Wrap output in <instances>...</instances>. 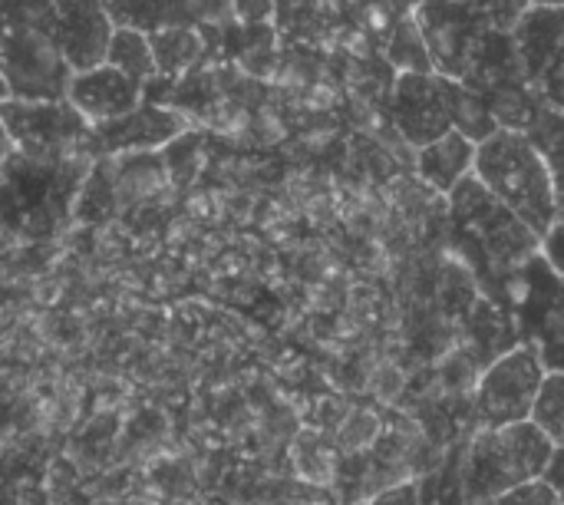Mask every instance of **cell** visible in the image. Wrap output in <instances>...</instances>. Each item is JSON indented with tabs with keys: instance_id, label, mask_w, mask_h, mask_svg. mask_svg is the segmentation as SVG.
<instances>
[{
	"instance_id": "obj_1",
	"label": "cell",
	"mask_w": 564,
	"mask_h": 505,
	"mask_svg": "<svg viewBox=\"0 0 564 505\" xmlns=\"http://www.w3.org/2000/svg\"><path fill=\"white\" fill-rule=\"evenodd\" d=\"M446 235L453 255L473 268L482 294L502 304H509L519 271L542 251V235L502 205L476 172L446 195Z\"/></svg>"
},
{
	"instance_id": "obj_2",
	"label": "cell",
	"mask_w": 564,
	"mask_h": 505,
	"mask_svg": "<svg viewBox=\"0 0 564 505\" xmlns=\"http://www.w3.org/2000/svg\"><path fill=\"white\" fill-rule=\"evenodd\" d=\"M473 172L502 205H509L542 238L562 218L552 172L539 146L529 139V132L496 129L489 139L479 142Z\"/></svg>"
},
{
	"instance_id": "obj_3",
	"label": "cell",
	"mask_w": 564,
	"mask_h": 505,
	"mask_svg": "<svg viewBox=\"0 0 564 505\" xmlns=\"http://www.w3.org/2000/svg\"><path fill=\"white\" fill-rule=\"evenodd\" d=\"M555 450L558 443L532 420L476 430L463 450L466 503L492 505L516 486L542 480Z\"/></svg>"
},
{
	"instance_id": "obj_4",
	"label": "cell",
	"mask_w": 564,
	"mask_h": 505,
	"mask_svg": "<svg viewBox=\"0 0 564 505\" xmlns=\"http://www.w3.org/2000/svg\"><path fill=\"white\" fill-rule=\"evenodd\" d=\"M73 66L56 26L3 23V99L56 103L66 99Z\"/></svg>"
},
{
	"instance_id": "obj_5",
	"label": "cell",
	"mask_w": 564,
	"mask_h": 505,
	"mask_svg": "<svg viewBox=\"0 0 564 505\" xmlns=\"http://www.w3.org/2000/svg\"><path fill=\"white\" fill-rule=\"evenodd\" d=\"M522 344L535 347L549 370H564V275L539 251L509 291Z\"/></svg>"
},
{
	"instance_id": "obj_6",
	"label": "cell",
	"mask_w": 564,
	"mask_h": 505,
	"mask_svg": "<svg viewBox=\"0 0 564 505\" xmlns=\"http://www.w3.org/2000/svg\"><path fill=\"white\" fill-rule=\"evenodd\" d=\"M549 367L542 354L529 344L512 347L499 361H492L473 394V423L476 430H492V427H509L532 420L535 397L542 390Z\"/></svg>"
},
{
	"instance_id": "obj_7",
	"label": "cell",
	"mask_w": 564,
	"mask_h": 505,
	"mask_svg": "<svg viewBox=\"0 0 564 505\" xmlns=\"http://www.w3.org/2000/svg\"><path fill=\"white\" fill-rule=\"evenodd\" d=\"M459 83L440 69H410L397 73L390 86V119L397 136L416 152L449 129H456V96Z\"/></svg>"
},
{
	"instance_id": "obj_8",
	"label": "cell",
	"mask_w": 564,
	"mask_h": 505,
	"mask_svg": "<svg viewBox=\"0 0 564 505\" xmlns=\"http://www.w3.org/2000/svg\"><path fill=\"white\" fill-rule=\"evenodd\" d=\"M413 17L426 36L433 66L453 79H469L476 60L496 30L469 0H416Z\"/></svg>"
},
{
	"instance_id": "obj_9",
	"label": "cell",
	"mask_w": 564,
	"mask_h": 505,
	"mask_svg": "<svg viewBox=\"0 0 564 505\" xmlns=\"http://www.w3.org/2000/svg\"><path fill=\"white\" fill-rule=\"evenodd\" d=\"M3 129L23 155L33 159H69L93 142V126L66 103H26V99H3Z\"/></svg>"
},
{
	"instance_id": "obj_10",
	"label": "cell",
	"mask_w": 564,
	"mask_h": 505,
	"mask_svg": "<svg viewBox=\"0 0 564 505\" xmlns=\"http://www.w3.org/2000/svg\"><path fill=\"white\" fill-rule=\"evenodd\" d=\"M188 129H192V119L185 109L145 96L142 106H135L129 116L96 126L93 136H96L99 152L116 155V152H162Z\"/></svg>"
},
{
	"instance_id": "obj_11",
	"label": "cell",
	"mask_w": 564,
	"mask_h": 505,
	"mask_svg": "<svg viewBox=\"0 0 564 505\" xmlns=\"http://www.w3.org/2000/svg\"><path fill=\"white\" fill-rule=\"evenodd\" d=\"M142 99H145V86L132 79L129 73L116 69L112 63H99L93 69L73 73L69 89H66V103L93 129L129 116L135 106H142Z\"/></svg>"
},
{
	"instance_id": "obj_12",
	"label": "cell",
	"mask_w": 564,
	"mask_h": 505,
	"mask_svg": "<svg viewBox=\"0 0 564 505\" xmlns=\"http://www.w3.org/2000/svg\"><path fill=\"white\" fill-rule=\"evenodd\" d=\"M56 36L73 73L93 69L109 56L116 20L106 0H56Z\"/></svg>"
},
{
	"instance_id": "obj_13",
	"label": "cell",
	"mask_w": 564,
	"mask_h": 505,
	"mask_svg": "<svg viewBox=\"0 0 564 505\" xmlns=\"http://www.w3.org/2000/svg\"><path fill=\"white\" fill-rule=\"evenodd\" d=\"M519 344H522V334H519L512 308L489 294H479L476 304L469 308V314L459 321V347L482 370Z\"/></svg>"
},
{
	"instance_id": "obj_14",
	"label": "cell",
	"mask_w": 564,
	"mask_h": 505,
	"mask_svg": "<svg viewBox=\"0 0 564 505\" xmlns=\"http://www.w3.org/2000/svg\"><path fill=\"white\" fill-rule=\"evenodd\" d=\"M512 43L525 76L539 86L564 43V7H529L512 30Z\"/></svg>"
},
{
	"instance_id": "obj_15",
	"label": "cell",
	"mask_w": 564,
	"mask_h": 505,
	"mask_svg": "<svg viewBox=\"0 0 564 505\" xmlns=\"http://www.w3.org/2000/svg\"><path fill=\"white\" fill-rule=\"evenodd\" d=\"M476 152H479V142L469 139L466 132L459 129H449L446 136H440L436 142L423 146L413 152V169H416V179L423 185H430L433 192L440 195H449L463 179L473 175L476 169Z\"/></svg>"
},
{
	"instance_id": "obj_16",
	"label": "cell",
	"mask_w": 564,
	"mask_h": 505,
	"mask_svg": "<svg viewBox=\"0 0 564 505\" xmlns=\"http://www.w3.org/2000/svg\"><path fill=\"white\" fill-rule=\"evenodd\" d=\"M288 463H291L294 480L334 490L337 470H340V450H337L334 437H327L314 427H301L288 447Z\"/></svg>"
},
{
	"instance_id": "obj_17",
	"label": "cell",
	"mask_w": 564,
	"mask_h": 505,
	"mask_svg": "<svg viewBox=\"0 0 564 505\" xmlns=\"http://www.w3.org/2000/svg\"><path fill=\"white\" fill-rule=\"evenodd\" d=\"M208 30L202 23H185V26H165L159 33H152V46H155V63H159V76L165 79H182L188 73L198 69V63L208 53Z\"/></svg>"
},
{
	"instance_id": "obj_18",
	"label": "cell",
	"mask_w": 564,
	"mask_h": 505,
	"mask_svg": "<svg viewBox=\"0 0 564 505\" xmlns=\"http://www.w3.org/2000/svg\"><path fill=\"white\" fill-rule=\"evenodd\" d=\"M116 26H132L145 33H159L165 26L198 23L192 0H106Z\"/></svg>"
},
{
	"instance_id": "obj_19",
	"label": "cell",
	"mask_w": 564,
	"mask_h": 505,
	"mask_svg": "<svg viewBox=\"0 0 564 505\" xmlns=\"http://www.w3.org/2000/svg\"><path fill=\"white\" fill-rule=\"evenodd\" d=\"M383 60L390 63L393 73H410V69H436L426 36L413 17V10H406L403 17H397L383 36Z\"/></svg>"
},
{
	"instance_id": "obj_20",
	"label": "cell",
	"mask_w": 564,
	"mask_h": 505,
	"mask_svg": "<svg viewBox=\"0 0 564 505\" xmlns=\"http://www.w3.org/2000/svg\"><path fill=\"white\" fill-rule=\"evenodd\" d=\"M106 63H112L116 69H122V73H129L132 79H139L142 86H149V83L159 76L152 33L132 30V26H116V36H112V43H109Z\"/></svg>"
},
{
	"instance_id": "obj_21",
	"label": "cell",
	"mask_w": 564,
	"mask_h": 505,
	"mask_svg": "<svg viewBox=\"0 0 564 505\" xmlns=\"http://www.w3.org/2000/svg\"><path fill=\"white\" fill-rule=\"evenodd\" d=\"M529 139L539 146L552 182H555V195H558V212L564 218V109L545 103L542 112L535 116V122L529 126Z\"/></svg>"
},
{
	"instance_id": "obj_22",
	"label": "cell",
	"mask_w": 564,
	"mask_h": 505,
	"mask_svg": "<svg viewBox=\"0 0 564 505\" xmlns=\"http://www.w3.org/2000/svg\"><path fill=\"white\" fill-rule=\"evenodd\" d=\"M380 433H383V407L360 404V407H350L347 420L334 433V443L340 456H360L377 447Z\"/></svg>"
},
{
	"instance_id": "obj_23",
	"label": "cell",
	"mask_w": 564,
	"mask_h": 505,
	"mask_svg": "<svg viewBox=\"0 0 564 505\" xmlns=\"http://www.w3.org/2000/svg\"><path fill=\"white\" fill-rule=\"evenodd\" d=\"M532 423L542 427L555 443L564 433V370H549L532 407Z\"/></svg>"
},
{
	"instance_id": "obj_24",
	"label": "cell",
	"mask_w": 564,
	"mask_h": 505,
	"mask_svg": "<svg viewBox=\"0 0 564 505\" xmlns=\"http://www.w3.org/2000/svg\"><path fill=\"white\" fill-rule=\"evenodd\" d=\"M410 390V374L397 364V361H380L370 374V384H367V394L373 397V404L380 407H397L403 404Z\"/></svg>"
},
{
	"instance_id": "obj_25",
	"label": "cell",
	"mask_w": 564,
	"mask_h": 505,
	"mask_svg": "<svg viewBox=\"0 0 564 505\" xmlns=\"http://www.w3.org/2000/svg\"><path fill=\"white\" fill-rule=\"evenodd\" d=\"M347 413H350V404H347L344 397L324 394V397H317V400L311 404V410L301 413V420H304V427H314V430L334 437V433L340 430V423L347 420Z\"/></svg>"
},
{
	"instance_id": "obj_26",
	"label": "cell",
	"mask_w": 564,
	"mask_h": 505,
	"mask_svg": "<svg viewBox=\"0 0 564 505\" xmlns=\"http://www.w3.org/2000/svg\"><path fill=\"white\" fill-rule=\"evenodd\" d=\"M492 505H564V499L558 496V490L542 476V480H532L525 486H516L512 493H506Z\"/></svg>"
},
{
	"instance_id": "obj_27",
	"label": "cell",
	"mask_w": 564,
	"mask_h": 505,
	"mask_svg": "<svg viewBox=\"0 0 564 505\" xmlns=\"http://www.w3.org/2000/svg\"><path fill=\"white\" fill-rule=\"evenodd\" d=\"M539 89H542L545 103H552V106L564 109V43H562V50H558V56H555V63H552V66H549V73L542 76Z\"/></svg>"
},
{
	"instance_id": "obj_28",
	"label": "cell",
	"mask_w": 564,
	"mask_h": 505,
	"mask_svg": "<svg viewBox=\"0 0 564 505\" xmlns=\"http://www.w3.org/2000/svg\"><path fill=\"white\" fill-rule=\"evenodd\" d=\"M360 505H423V496H420V480H410V483H400L373 499Z\"/></svg>"
},
{
	"instance_id": "obj_29",
	"label": "cell",
	"mask_w": 564,
	"mask_h": 505,
	"mask_svg": "<svg viewBox=\"0 0 564 505\" xmlns=\"http://www.w3.org/2000/svg\"><path fill=\"white\" fill-rule=\"evenodd\" d=\"M542 255L564 275V218H558L555 228L542 238Z\"/></svg>"
},
{
	"instance_id": "obj_30",
	"label": "cell",
	"mask_w": 564,
	"mask_h": 505,
	"mask_svg": "<svg viewBox=\"0 0 564 505\" xmlns=\"http://www.w3.org/2000/svg\"><path fill=\"white\" fill-rule=\"evenodd\" d=\"M545 480L558 490V496L564 499V447L555 450V456H552V463H549V470H545Z\"/></svg>"
},
{
	"instance_id": "obj_31",
	"label": "cell",
	"mask_w": 564,
	"mask_h": 505,
	"mask_svg": "<svg viewBox=\"0 0 564 505\" xmlns=\"http://www.w3.org/2000/svg\"><path fill=\"white\" fill-rule=\"evenodd\" d=\"M535 7H564V0H532Z\"/></svg>"
},
{
	"instance_id": "obj_32",
	"label": "cell",
	"mask_w": 564,
	"mask_h": 505,
	"mask_svg": "<svg viewBox=\"0 0 564 505\" xmlns=\"http://www.w3.org/2000/svg\"><path fill=\"white\" fill-rule=\"evenodd\" d=\"M558 447H564V433H562V440H558Z\"/></svg>"
}]
</instances>
